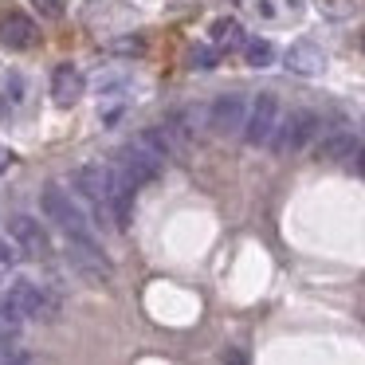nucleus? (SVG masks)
I'll list each match as a JSON object with an SVG mask.
<instances>
[{"instance_id":"obj_1","label":"nucleus","mask_w":365,"mask_h":365,"mask_svg":"<svg viewBox=\"0 0 365 365\" xmlns=\"http://www.w3.org/2000/svg\"><path fill=\"white\" fill-rule=\"evenodd\" d=\"M71 185L79 192V200L87 205L95 228H103V232L118 228V181H114V165H103V161L79 165L71 173Z\"/></svg>"},{"instance_id":"obj_2","label":"nucleus","mask_w":365,"mask_h":365,"mask_svg":"<svg viewBox=\"0 0 365 365\" xmlns=\"http://www.w3.org/2000/svg\"><path fill=\"white\" fill-rule=\"evenodd\" d=\"M40 208H43V216L63 232V240H75V244H95V240H98L95 220H91L87 205H83L75 192L59 189V185H43Z\"/></svg>"},{"instance_id":"obj_3","label":"nucleus","mask_w":365,"mask_h":365,"mask_svg":"<svg viewBox=\"0 0 365 365\" xmlns=\"http://www.w3.org/2000/svg\"><path fill=\"white\" fill-rule=\"evenodd\" d=\"M0 299H4V307H9L20 322H28V318H36V322H51V318L59 314V299L51 291H43L40 283H32V279H16V283H9V291L0 294Z\"/></svg>"},{"instance_id":"obj_4","label":"nucleus","mask_w":365,"mask_h":365,"mask_svg":"<svg viewBox=\"0 0 365 365\" xmlns=\"http://www.w3.org/2000/svg\"><path fill=\"white\" fill-rule=\"evenodd\" d=\"M114 165H118L122 173H126L138 189H142L145 181L161 177V169H165V153L150 142V134H138L134 142H126L118 153H114Z\"/></svg>"},{"instance_id":"obj_5","label":"nucleus","mask_w":365,"mask_h":365,"mask_svg":"<svg viewBox=\"0 0 365 365\" xmlns=\"http://www.w3.org/2000/svg\"><path fill=\"white\" fill-rule=\"evenodd\" d=\"M279 98L275 95H255L252 103H247V122H244V142L247 145H271V138H275L279 130Z\"/></svg>"},{"instance_id":"obj_6","label":"nucleus","mask_w":365,"mask_h":365,"mask_svg":"<svg viewBox=\"0 0 365 365\" xmlns=\"http://www.w3.org/2000/svg\"><path fill=\"white\" fill-rule=\"evenodd\" d=\"M318 134V114L314 110H291L279 118V130L271 138V150L275 153H299L310 145V138Z\"/></svg>"},{"instance_id":"obj_7","label":"nucleus","mask_w":365,"mask_h":365,"mask_svg":"<svg viewBox=\"0 0 365 365\" xmlns=\"http://www.w3.org/2000/svg\"><path fill=\"white\" fill-rule=\"evenodd\" d=\"M67 259H71V267L79 271L83 279H91V283H110L114 279V263L110 255L103 252V244H75V240H67Z\"/></svg>"},{"instance_id":"obj_8","label":"nucleus","mask_w":365,"mask_h":365,"mask_svg":"<svg viewBox=\"0 0 365 365\" xmlns=\"http://www.w3.org/2000/svg\"><path fill=\"white\" fill-rule=\"evenodd\" d=\"M244 122H247V98L244 95H220L208 106V130L220 138L244 134Z\"/></svg>"},{"instance_id":"obj_9","label":"nucleus","mask_w":365,"mask_h":365,"mask_svg":"<svg viewBox=\"0 0 365 365\" xmlns=\"http://www.w3.org/2000/svg\"><path fill=\"white\" fill-rule=\"evenodd\" d=\"M9 240L16 244V252L32 255V259H43V255L51 252V240H48V232H43V224L32 220V216H24V212L9 216Z\"/></svg>"},{"instance_id":"obj_10","label":"nucleus","mask_w":365,"mask_h":365,"mask_svg":"<svg viewBox=\"0 0 365 365\" xmlns=\"http://www.w3.org/2000/svg\"><path fill=\"white\" fill-rule=\"evenodd\" d=\"M36 43H40V28H36L24 12H9V16H0V48L24 51V48H36Z\"/></svg>"},{"instance_id":"obj_11","label":"nucleus","mask_w":365,"mask_h":365,"mask_svg":"<svg viewBox=\"0 0 365 365\" xmlns=\"http://www.w3.org/2000/svg\"><path fill=\"white\" fill-rule=\"evenodd\" d=\"M283 67H287V71H294V75H322L326 56H322V48H318V43L299 40V43H291V48H287Z\"/></svg>"},{"instance_id":"obj_12","label":"nucleus","mask_w":365,"mask_h":365,"mask_svg":"<svg viewBox=\"0 0 365 365\" xmlns=\"http://www.w3.org/2000/svg\"><path fill=\"white\" fill-rule=\"evenodd\" d=\"M83 95H87V79H83V71H75V67H59V71L51 75V98H56L59 106H75Z\"/></svg>"},{"instance_id":"obj_13","label":"nucleus","mask_w":365,"mask_h":365,"mask_svg":"<svg viewBox=\"0 0 365 365\" xmlns=\"http://www.w3.org/2000/svg\"><path fill=\"white\" fill-rule=\"evenodd\" d=\"M346 158H357L354 134H346V130H334V134H326L322 142H318V161H346Z\"/></svg>"},{"instance_id":"obj_14","label":"nucleus","mask_w":365,"mask_h":365,"mask_svg":"<svg viewBox=\"0 0 365 365\" xmlns=\"http://www.w3.org/2000/svg\"><path fill=\"white\" fill-rule=\"evenodd\" d=\"M208 40H212V48L216 51H224V48H244V28L236 24V20H212V28H208Z\"/></svg>"},{"instance_id":"obj_15","label":"nucleus","mask_w":365,"mask_h":365,"mask_svg":"<svg viewBox=\"0 0 365 365\" xmlns=\"http://www.w3.org/2000/svg\"><path fill=\"white\" fill-rule=\"evenodd\" d=\"M24 95H28V83L20 79L16 71H9L4 79H0V106H4V110L20 106V103H24Z\"/></svg>"},{"instance_id":"obj_16","label":"nucleus","mask_w":365,"mask_h":365,"mask_svg":"<svg viewBox=\"0 0 365 365\" xmlns=\"http://www.w3.org/2000/svg\"><path fill=\"white\" fill-rule=\"evenodd\" d=\"M240 51H244V59L252 67H271V63H275V48H271L267 40H244V48H240Z\"/></svg>"},{"instance_id":"obj_17","label":"nucleus","mask_w":365,"mask_h":365,"mask_svg":"<svg viewBox=\"0 0 365 365\" xmlns=\"http://www.w3.org/2000/svg\"><path fill=\"white\" fill-rule=\"evenodd\" d=\"M20 326H24V322H20V318L4 307V299H0V346H12L16 334H20Z\"/></svg>"},{"instance_id":"obj_18","label":"nucleus","mask_w":365,"mask_h":365,"mask_svg":"<svg viewBox=\"0 0 365 365\" xmlns=\"http://www.w3.org/2000/svg\"><path fill=\"white\" fill-rule=\"evenodd\" d=\"M16 259H20L16 244H12L9 236H0V275H4V271H12V267H16Z\"/></svg>"},{"instance_id":"obj_19","label":"nucleus","mask_w":365,"mask_h":365,"mask_svg":"<svg viewBox=\"0 0 365 365\" xmlns=\"http://www.w3.org/2000/svg\"><path fill=\"white\" fill-rule=\"evenodd\" d=\"M32 357L24 354V349H16V341L12 346H0V365H28Z\"/></svg>"},{"instance_id":"obj_20","label":"nucleus","mask_w":365,"mask_h":365,"mask_svg":"<svg viewBox=\"0 0 365 365\" xmlns=\"http://www.w3.org/2000/svg\"><path fill=\"white\" fill-rule=\"evenodd\" d=\"M32 4L43 12V16H63L67 12V0H32Z\"/></svg>"},{"instance_id":"obj_21","label":"nucleus","mask_w":365,"mask_h":365,"mask_svg":"<svg viewBox=\"0 0 365 365\" xmlns=\"http://www.w3.org/2000/svg\"><path fill=\"white\" fill-rule=\"evenodd\" d=\"M220 51L216 48H192V67H212Z\"/></svg>"},{"instance_id":"obj_22","label":"nucleus","mask_w":365,"mask_h":365,"mask_svg":"<svg viewBox=\"0 0 365 365\" xmlns=\"http://www.w3.org/2000/svg\"><path fill=\"white\" fill-rule=\"evenodd\" d=\"M114 51H118V56H138L142 43H138V40H118V43H114Z\"/></svg>"},{"instance_id":"obj_23","label":"nucleus","mask_w":365,"mask_h":365,"mask_svg":"<svg viewBox=\"0 0 365 365\" xmlns=\"http://www.w3.org/2000/svg\"><path fill=\"white\" fill-rule=\"evenodd\" d=\"M9 161H12V150H9V145H0V173L9 169Z\"/></svg>"},{"instance_id":"obj_24","label":"nucleus","mask_w":365,"mask_h":365,"mask_svg":"<svg viewBox=\"0 0 365 365\" xmlns=\"http://www.w3.org/2000/svg\"><path fill=\"white\" fill-rule=\"evenodd\" d=\"M224 365H247V361H244V357H240V354H236V349H232V354H228V357H224Z\"/></svg>"},{"instance_id":"obj_25","label":"nucleus","mask_w":365,"mask_h":365,"mask_svg":"<svg viewBox=\"0 0 365 365\" xmlns=\"http://www.w3.org/2000/svg\"><path fill=\"white\" fill-rule=\"evenodd\" d=\"M357 169H361V177H365V150H357Z\"/></svg>"},{"instance_id":"obj_26","label":"nucleus","mask_w":365,"mask_h":365,"mask_svg":"<svg viewBox=\"0 0 365 365\" xmlns=\"http://www.w3.org/2000/svg\"><path fill=\"white\" fill-rule=\"evenodd\" d=\"M361 48H365V40H361Z\"/></svg>"}]
</instances>
